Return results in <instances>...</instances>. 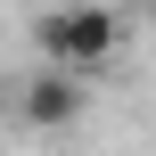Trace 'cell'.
<instances>
[{"mask_svg": "<svg viewBox=\"0 0 156 156\" xmlns=\"http://www.w3.org/2000/svg\"><path fill=\"white\" fill-rule=\"evenodd\" d=\"M33 49H41V66L99 74V66H115V49H123V16L99 8V0H66V8H49V16L33 25Z\"/></svg>", "mask_w": 156, "mask_h": 156, "instance_id": "1", "label": "cell"}, {"mask_svg": "<svg viewBox=\"0 0 156 156\" xmlns=\"http://www.w3.org/2000/svg\"><path fill=\"white\" fill-rule=\"evenodd\" d=\"M82 107H90V90H82L74 66H41V74L25 82V99H16V115H25L33 132H66V123H82Z\"/></svg>", "mask_w": 156, "mask_h": 156, "instance_id": "2", "label": "cell"}]
</instances>
